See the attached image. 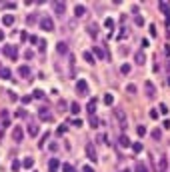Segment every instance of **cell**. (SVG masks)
<instances>
[{
  "label": "cell",
  "instance_id": "obj_49",
  "mask_svg": "<svg viewBox=\"0 0 170 172\" xmlns=\"http://www.w3.org/2000/svg\"><path fill=\"white\" fill-rule=\"evenodd\" d=\"M152 136L156 138V140H158V138H160V130H158V128H156V130H154V132H152Z\"/></svg>",
  "mask_w": 170,
  "mask_h": 172
},
{
  "label": "cell",
  "instance_id": "obj_15",
  "mask_svg": "<svg viewBox=\"0 0 170 172\" xmlns=\"http://www.w3.org/2000/svg\"><path fill=\"white\" fill-rule=\"evenodd\" d=\"M22 166H24V168H32V166H34V158H32V156H26V158L22 160Z\"/></svg>",
  "mask_w": 170,
  "mask_h": 172
},
{
  "label": "cell",
  "instance_id": "obj_47",
  "mask_svg": "<svg viewBox=\"0 0 170 172\" xmlns=\"http://www.w3.org/2000/svg\"><path fill=\"white\" fill-rule=\"evenodd\" d=\"M62 170H64V172H72V166H70V164H64Z\"/></svg>",
  "mask_w": 170,
  "mask_h": 172
},
{
  "label": "cell",
  "instance_id": "obj_3",
  "mask_svg": "<svg viewBox=\"0 0 170 172\" xmlns=\"http://www.w3.org/2000/svg\"><path fill=\"white\" fill-rule=\"evenodd\" d=\"M76 92H78L80 96H86V94H88V82L86 80H78L76 82Z\"/></svg>",
  "mask_w": 170,
  "mask_h": 172
},
{
  "label": "cell",
  "instance_id": "obj_27",
  "mask_svg": "<svg viewBox=\"0 0 170 172\" xmlns=\"http://www.w3.org/2000/svg\"><path fill=\"white\" fill-rule=\"evenodd\" d=\"M70 110H72V114H78V112H80V104L78 102H72V104H70Z\"/></svg>",
  "mask_w": 170,
  "mask_h": 172
},
{
  "label": "cell",
  "instance_id": "obj_7",
  "mask_svg": "<svg viewBox=\"0 0 170 172\" xmlns=\"http://www.w3.org/2000/svg\"><path fill=\"white\" fill-rule=\"evenodd\" d=\"M40 120H46V122H52V114L48 112V108H40Z\"/></svg>",
  "mask_w": 170,
  "mask_h": 172
},
{
  "label": "cell",
  "instance_id": "obj_5",
  "mask_svg": "<svg viewBox=\"0 0 170 172\" xmlns=\"http://www.w3.org/2000/svg\"><path fill=\"white\" fill-rule=\"evenodd\" d=\"M58 168H60V160H58V158H50V162H48V170L50 172H58Z\"/></svg>",
  "mask_w": 170,
  "mask_h": 172
},
{
  "label": "cell",
  "instance_id": "obj_13",
  "mask_svg": "<svg viewBox=\"0 0 170 172\" xmlns=\"http://www.w3.org/2000/svg\"><path fill=\"white\" fill-rule=\"evenodd\" d=\"M134 60H136V64H144V62H146V54H144V52H136Z\"/></svg>",
  "mask_w": 170,
  "mask_h": 172
},
{
  "label": "cell",
  "instance_id": "obj_22",
  "mask_svg": "<svg viewBox=\"0 0 170 172\" xmlns=\"http://www.w3.org/2000/svg\"><path fill=\"white\" fill-rule=\"evenodd\" d=\"M94 54H96L98 58H104V56H106V52L102 50V46H94Z\"/></svg>",
  "mask_w": 170,
  "mask_h": 172
},
{
  "label": "cell",
  "instance_id": "obj_23",
  "mask_svg": "<svg viewBox=\"0 0 170 172\" xmlns=\"http://www.w3.org/2000/svg\"><path fill=\"white\" fill-rule=\"evenodd\" d=\"M86 108H88V112H94V110H96V98H90Z\"/></svg>",
  "mask_w": 170,
  "mask_h": 172
},
{
  "label": "cell",
  "instance_id": "obj_38",
  "mask_svg": "<svg viewBox=\"0 0 170 172\" xmlns=\"http://www.w3.org/2000/svg\"><path fill=\"white\" fill-rule=\"evenodd\" d=\"M126 90L130 92V94H134V92H136V86H134V84H128V86H126Z\"/></svg>",
  "mask_w": 170,
  "mask_h": 172
},
{
  "label": "cell",
  "instance_id": "obj_14",
  "mask_svg": "<svg viewBox=\"0 0 170 172\" xmlns=\"http://www.w3.org/2000/svg\"><path fill=\"white\" fill-rule=\"evenodd\" d=\"M74 14H76V16H84V14H86V8H84L82 4H76V6H74Z\"/></svg>",
  "mask_w": 170,
  "mask_h": 172
},
{
  "label": "cell",
  "instance_id": "obj_34",
  "mask_svg": "<svg viewBox=\"0 0 170 172\" xmlns=\"http://www.w3.org/2000/svg\"><path fill=\"white\" fill-rule=\"evenodd\" d=\"M90 126H92V128L98 126V118H96V116H90Z\"/></svg>",
  "mask_w": 170,
  "mask_h": 172
},
{
  "label": "cell",
  "instance_id": "obj_10",
  "mask_svg": "<svg viewBox=\"0 0 170 172\" xmlns=\"http://www.w3.org/2000/svg\"><path fill=\"white\" fill-rule=\"evenodd\" d=\"M114 116L120 120V124H122V126H126V118H124V112H122V108H116V110H114Z\"/></svg>",
  "mask_w": 170,
  "mask_h": 172
},
{
  "label": "cell",
  "instance_id": "obj_18",
  "mask_svg": "<svg viewBox=\"0 0 170 172\" xmlns=\"http://www.w3.org/2000/svg\"><path fill=\"white\" fill-rule=\"evenodd\" d=\"M2 22H4V26H12V24H14V16H12V14H6V16L2 18Z\"/></svg>",
  "mask_w": 170,
  "mask_h": 172
},
{
  "label": "cell",
  "instance_id": "obj_11",
  "mask_svg": "<svg viewBox=\"0 0 170 172\" xmlns=\"http://www.w3.org/2000/svg\"><path fill=\"white\" fill-rule=\"evenodd\" d=\"M120 146H122V148H128V146H132L130 138L126 136V134H122V136H120Z\"/></svg>",
  "mask_w": 170,
  "mask_h": 172
},
{
  "label": "cell",
  "instance_id": "obj_4",
  "mask_svg": "<svg viewBox=\"0 0 170 172\" xmlns=\"http://www.w3.org/2000/svg\"><path fill=\"white\" fill-rule=\"evenodd\" d=\"M144 90H146V96L148 98H156V88H154V84L150 80L144 82Z\"/></svg>",
  "mask_w": 170,
  "mask_h": 172
},
{
  "label": "cell",
  "instance_id": "obj_24",
  "mask_svg": "<svg viewBox=\"0 0 170 172\" xmlns=\"http://www.w3.org/2000/svg\"><path fill=\"white\" fill-rule=\"evenodd\" d=\"M0 78L8 80V78H10V70H8V68H0Z\"/></svg>",
  "mask_w": 170,
  "mask_h": 172
},
{
  "label": "cell",
  "instance_id": "obj_20",
  "mask_svg": "<svg viewBox=\"0 0 170 172\" xmlns=\"http://www.w3.org/2000/svg\"><path fill=\"white\" fill-rule=\"evenodd\" d=\"M38 132H40V130H38V126H36V124H30V126H28V134H30V136H38Z\"/></svg>",
  "mask_w": 170,
  "mask_h": 172
},
{
  "label": "cell",
  "instance_id": "obj_37",
  "mask_svg": "<svg viewBox=\"0 0 170 172\" xmlns=\"http://www.w3.org/2000/svg\"><path fill=\"white\" fill-rule=\"evenodd\" d=\"M122 74H128V72H130V64H122Z\"/></svg>",
  "mask_w": 170,
  "mask_h": 172
},
{
  "label": "cell",
  "instance_id": "obj_32",
  "mask_svg": "<svg viewBox=\"0 0 170 172\" xmlns=\"http://www.w3.org/2000/svg\"><path fill=\"white\" fill-rule=\"evenodd\" d=\"M20 168H22V162H18V160H14L12 162V170L16 172V170H20Z\"/></svg>",
  "mask_w": 170,
  "mask_h": 172
},
{
  "label": "cell",
  "instance_id": "obj_56",
  "mask_svg": "<svg viewBox=\"0 0 170 172\" xmlns=\"http://www.w3.org/2000/svg\"><path fill=\"white\" fill-rule=\"evenodd\" d=\"M168 86H170V76H168Z\"/></svg>",
  "mask_w": 170,
  "mask_h": 172
},
{
  "label": "cell",
  "instance_id": "obj_36",
  "mask_svg": "<svg viewBox=\"0 0 170 172\" xmlns=\"http://www.w3.org/2000/svg\"><path fill=\"white\" fill-rule=\"evenodd\" d=\"M160 172H166V158L160 160Z\"/></svg>",
  "mask_w": 170,
  "mask_h": 172
},
{
  "label": "cell",
  "instance_id": "obj_28",
  "mask_svg": "<svg viewBox=\"0 0 170 172\" xmlns=\"http://www.w3.org/2000/svg\"><path fill=\"white\" fill-rule=\"evenodd\" d=\"M104 26H106V28H108V30L112 32V28H114V20H112V18H106V20H104Z\"/></svg>",
  "mask_w": 170,
  "mask_h": 172
},
{
  "label": "cell",
  "instance_id": "obj_40",
  "mask_svg": "<svg viewBox=\"0 0 170 172\" xmlns=\"http://www.w3.org/2000/svg\"><path fill=\"white\" fill-rule=\"evenodd\" d=\"M160 112H162V114H168V106H166V104H160Z\"/></svg>",
  "mask_w": 170,
  "mask_h": 172
},
{
  "label": "cell",
  "instance_id": "obj_39",
  "mask_svg": "<svg viewBox=\"0 0 170 172\" xmlns=\"http://www.w3.org/2000/svg\"><path fill=\"white\" fill-rule=\"evenodd\" d=\"M72 124H74L76 128H80V126H82V120H80V118H74V120H72Z\"/></svg>",
  "mask_w": 170,
  "mask_h": 172
},
{
  "label": "cell",
  "instance_id": "obj_19",
  "mask_svg": "<svg viewBox=\"0 0 170 172\" xmlns=\"http://www.w3.org/2000/svg\"><path fill=\"white\" fill-rule=\"evenodd\" d=\"M18 74H20V76H30V66H26V64L20 66V68H18Z\"/></svg>",
  "mask_w": 170,
  "mask_h": 172
},
{
  "label": "cell",
  "instance_id": "obj_50",
  "mask_svg": "<svg viewBox=\"0 0 170 172\" xmlns=\"http://www.w3.org/2000/svg\"><path fill=\"white\" fill-rule=\"evenodd\" d=\"M164 54H166V56H170V44L164 46Z\"/></svg>",
  "mask_w": 170,
  "mask_h": 172
},
{
  "label": "cell",
  "instance_id": "obj_51",
  "mask_svg": "<svg viewBox=\"0 0 170 172\" xmlns=\"http://www.w3.org/2000/svg\"><path fill=\"white\" fill-rule=\"evenodd\" d=\"M32 56H34V52H32V50H26V58L30 60V58H32Z\"/></svg>",
  "mask_w": 170,
  "mask_h": 172
},
{
  "label": "cell",
  "instance_id": "obj_31",
  "mask_svg": "<svg viewBox=\"0 0 170 172\" xmlns=\"http://www.w3.org/2000/svg\"><path fill=\"white\" fill-rule=\"evenodd\" d=\"M32 96H34V98H38V100H42V98H44V92H42V90H34Z\"/></svg>",
  "mask_w": 170,
  "mask_h": 172
},
{
  "label": "cell",
  "instance_id": "obj_6",
  "mask_svg": "<svg viewBox=\"0 0 170 172\" xmlns=\"http://www.w3.org/2000/svg\"><path fill=\"white\" fill-rule=\"evenodd\" d=\"M22 136H24L22 128H20V126H14V130H12V138H14L16 142H20V140H22Z\"/></svg>",
  "mask_w": 170,
  "mask_h": 172
},
{
  "label": "cell",
  "instance_id": "obj_17",
  "mask_svg": "<svg viewBox=\"0 0 170 172\" xmlns=\"http://www.w3.org/2000/svg\"><path fill=\"white\" fill-rule=\"evenodd\" d=\"M158 8H160L162 12H164L166 16H170V6H168V2H160V4H158Z\"/></svg>",
  "mask_w": 170,
  "mask_h": 172
},
{
  "label": "cell",
  "instance_id": "obj_48",
  "mask_svg": "<svg viewBox=\"0 0 170 172\" xmlns=\"http://www.w3.org/2000/svg\"><path fill=\"white\" fill-rule=\"evenodd\" d=\"M70 72H74V56H70Z\"/></svg>",
  "mask_w": 170,
  "mask_h": 172
},
{
  "label": "cell",
  "instance_id": "obj_44",
  "mask_svg": "<svg viewBox=\"0 0 170 172\" xmlns=\"http://www.w3.org/2000/svg\"><path fill=\"white\" fill-rule=\"evenodd\" d=\"M150 34H152V36L158 34V32H156V26H154V24H150Z\"/></svg>",
  "mask_w": 170,
  "mask_h": 172
},
{
  "label": "cell",
  "instance_id": "obj_8",
  "mask_svg": "<svg viewBox=\"0 0 170 172\" xmlns=\"http://www.w3.org/2000/svg\"><path fill=\"white\" fill-rule=\"evenodd\" d=\"M52 6H54L56 14H64V10H66V4H64V2H60V0H56V2H54Z\"/></svg>",
  "mask_w": 170,
  "mask_h": 172
},
{
  "label": "cell",
  "instance_id": "obj_9",
  "mask_svg": "<svg viewBox=\"0 0 170 172\" xmlns=\"http://www.w3.org/2000/svg\"><path fill=\"white\" fill-rule=\"evenodd\" d=\"M86 154H88V158H90L92 162H96V150H94L92 144H86Z\"/></svg>",
  "mask_w": 170,
  "mask_h": 172
},
{
  "label": "cell",
  "instance_id": "obj_1",
  "mask_svg": "<svg viewBox=\"0 0 170 172\" xmlns=\"http://www.w3.org/2000/svg\"><path fill=\"white\" fill-rule=\"evenodd\" d=\"M2 52L10 58V60H16V58H18V48H16V46H12V44L4 46V48H2Z\"/></svg>",
  "mask_w": 170,
  "mask_h": 172
},
{
  "label": "cell",
  "instance_id": "obj_2",
  "mask_svg": "<svg viewBox=\"0 0 170 172\" xmlns=\"http://www.w3.org/2000/svg\"><path fill=\"white\" fill-rule=\"evenodd\" d=\"M40 28L46 30V32H52V30H54V22H52V18H50V16H44V18L40 20Z\"/></svg>",
  "mask_w": 170,
  "mask_h": 172
},
{
  "label": "cell",
  "instance_id": "obj_42",
  "mask_svg": "<svg viewBox=\"0 0 170 172\" xmlns=\"http://www.w3.org/2000/svg\"><path fill=\"white\" fill-rule=\"evenodd\" d=\"M150 118H158V110H156V108L150 110Z\"/></svg>",
  "mask_w": 170,
  "mask_h": 172
},
{
  "label": "cell",
  "instance_id": "obj_41",
  "mask_svg": "<svg viewBox=\"0 0 170 172\" xmlns=\"http://www.w3.org/2000/svg\"><path fill=\"white\" fill-rule=\"evenodd\" d=\"M38 46H40V50L44 52L46 50V40H38Z\"/></svg>",
  "mask_w": 170,
  "mask_h": 172
},
{
  "label": "cell",
  "instance_id": "obj_54",
  "mask_svg": "<svg viewBox=\"0 0 170 172\" xmlns=\"http://www.w3.org/2000/svg\"><path fill=\"white\" fill-rule=\"evenodd\" d=\"M2 40H4V32H0V42H2Z\"/></svg>",
  "mask_w": 170,
  "mask_h": 172
},
{
  "label": "cell",
  "instance_id": "obj_35",
  "mask_svg": "<svg viewBox=\"0 0 170 172\" xmlns=\"http://www.w3.org/2000/svg\"><path fill=\"white\" fill-rule=\"evenodd\" d=\"M36 22V14H30L28 18H26V24H34Z\"/></svg>",
  "mask_w": 170,
  "mask_h": 172
},
{
  "label": "cell",
  "instance_id": "obj_55",
  "mask_svg": "<svg viewBox=\"0 0 170 172\" xmlns=\"http://www.w3.org/2000/svg\"><path fill=\"white\" fill-rule=\"evenodd\" d=\"M120 172H130V170H128V168H126V170H120Z\"/></svg>",
  "mask_w": 170,
  "mask_h": 172
},
{
  "label": "cell",
  "instance_id": "obj_43",
  "mask_svg": "<svg viewBox=\"0 0 170 172\" xmlns=\"http://www.w3.org/2000/svg\"><path fill=\"white\" fill-rule=\"evenodd\" d=\"M30 100H32V96H22V104H30Z\"/></svg>",
  "mask_w": 170,
  "mask_h": 172
},
{
  "label": "cell",
  "instance_id": "obj_45",
  "mask_svg": "<svg viewBox=\"0 0 170 172\" xmlns=\"http://www.w3.org/2000/svg\"><path fill=\"white\" fill-rule=\"evenodd\" d=\"M136 24L142 26V24H144V18H142V16H136Z\"/></svg>",
  "mask_w": 170,
  "mask_h": 172
},
{
  "label": "cell",
  "instance_id": "obj_46",
  "mask_svg": "<svg viewBox=\"0 0 170 172\" xmlns=\"http://www.w3.org/2000/svg\"><path fill=\"white\" fill-rule=\"evenodd\" d=\"M16 116H20V118L26 116V110H22V108H20V110H16Z\"/></svg>",
  "mask_w": 170,
  "mask_h": 172
},
{
  "label": "cell",
  "instance_id": "obj_53",
  "mask_svg": "<svg viewBox=\"0 0 170 172\" xmlns=\"http://www.w3.org/2000/svg\"><path fill=\"white\" fill-rule=\"evenodd\" d=\"M166 26H170V16H166Z\"/></svg>",
  "mask_w": 170,
  "mask_h": 172
},
{
  "label": "cell",
  "instance_id": "obj_16",
  "mask_svg": "<svg viewBox=\"0 0 170 172\" xmlns=\"http://www.w3.org/2000/svg\"><path fill=\"white\" fill-rule=\"evenodd\" d=\"M88 34H90L92 38H96V34H98V26H96V24H88Z\"/></svg>",
  "mask_w": 170,
  "mask_h": 172
},
{
  "label": "cell",
  "instance_id": "obj_26",
  "mask_svg": "<svg viewBox=\"0 0 170 172\" xmlns=\"http://www.w3.org/2000/svg\"><path fill=\"white\" fill-rule=\"evenodd\" d=\"M132 150H134V154L142 152V142H132Z\"/></svg>",
  "mask_w": 170,
  "mask_h": 172
},
{
  "label": "cell",
  "instance_id": "obj_12",
  "mask_svg": "<svg viewBox=\"0 0 170 172\" xmlns=\"http://www.w3.org/2000/svg\"><path fill=\"white\" fill-rule=\"evenodd\" d=\"M0 116H2V126H8V124H10V116H8V110H2V112H0Z\"/></svg>",
  "mask_w": 170,
  "mask_h": 172
},
{
  "label": "cell",
  "instance_id": "obj_30",
  "mask_svg": "<svg viewBox=\"0 0 170 172\" xmlns=\"http://www.w3.org/2000/svg\"><path fill=\"white\" fill-rule=\"evenodd\" d=\"M82 58H84L86 62H90V64H92V62H94V56H92L90 52H84V54H82Z\"/></svg>",
  "mask_w": 170,
  "mask_h": 172
},
{
  "label": "cell",
  "instance_id": "obj_25",
  "mask_svg": "<svg viewBox=\"0 0 170 172\" xmlns=\"http://www.w3.org/2000/svg\"><path fill=\"white\" fill-rule=\"evenodd\" d=\"M136 172H148L146 164L144 162H136Z\"/></svg>",
  "mask_w": 170,
  "mask_h": 172
},
{
  "label": "cell",
  "instance_id": "obj_29",
  "mask_svg": "<svg viewBox=\"0 0 170 172\" xmlns=\"http://www.w3.org/2000/svg\"><path fill=\"white\" fill-rule=\"evenodd\" d=\"M104 104H108V106L114 104V96L112 94H104Z\"/></svg>",
  "mask_w": 170,
  "mask_h": 172
},
{
  "label": "cell",
  "instance_id": "obj_33",
  "mask_svg": "<svg viewBox=\"0 0 170 172\" xmlns=\"http://www.w3.org/2000/svg\"><path fill=\"white\" fill-rule=\"evenodd\" d=\"M136 132H138V136H144V134H146V126H138Z\"/></svg>",
  "mask_w": 170,
  "mask_h": 172
},
{
  "label": "cell",
  "instance_id": "obj_52",
  "mask_svg": "<svg viewBox=\"0 0 170 172\" xmlns=\"http://www.w3.org/2000/svg\"><path fill=\"white\" fill-rule=\"evenodd\" d=\"M82 170H84V172H94V168H92V166H84Z\"/></svg>",
  "mask_w": 170,
  "mask_h": 172
},
{
  "label": "cell",
  "instance_id": "obj_21",
  "mask_svg": "<svg viewBox=\"0 0 170 172\" xmlns=\"http://www.w3.org/2000/svg\"><path fill=\"white\" fill-rule=\"evenodd\" d=\"M58 52H60V54H66L68 52V46H66V42H58Z\"/></svg>",
  "mask_w": 170,
  "mask_h": 172
}]
</instances>
